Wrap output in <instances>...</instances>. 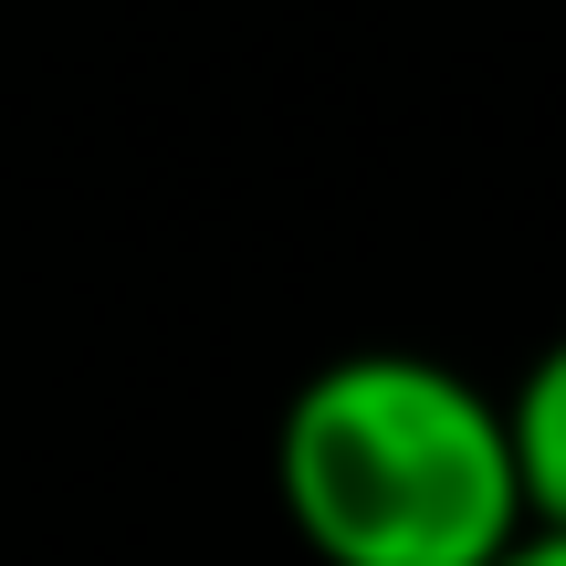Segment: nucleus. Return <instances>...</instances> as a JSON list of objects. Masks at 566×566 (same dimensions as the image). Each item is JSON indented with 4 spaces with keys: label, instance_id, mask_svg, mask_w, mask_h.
<instances>
[{
    "label": "nucleus",
    "instance_id": "obj_1",
    "mask_svg": "<svg viewBox=\"0 0 566 566\" xmlns=\"http://www.w3.org/2000/svg\"><path fill=\"white\" fill-rule=\"evenodd\" d=\"M273 493L315 566H504L535 535L504 399L420 346L325 357L273 420Z\"/></svg>",
    "mask_w": 566,
    "mask_h": 566
},
{
    "label": "nucleus",
    "instance_id": "obj_2",
    "mask_svg": "<svg viewBox=\"0 0 566 566\" xmlns=\"http://www.w3.org/2000/svg\"><path fill=\"white\" fill-rule=\"evenodd\" d=\"M504 430H514L525 525H535V535H566V336L535 346V367L504 388Z\"/></svg>",
    "mask_w": 566,
    "mask_h": 566
},
{
    "label": "nucleus",
    "instance_id": "obj_3",
    "mask_svg": "<svg viewBox=\"0 0 566 566\" xmlns=\"http://www.w3.org/2000/svg\"><path fill=\"white\" fill-rule=\"evenodd\" d=\"M504 566H566V535H525V546H514Z\"/></svg>",
    "mask_w": 566,
    "mask_h": 566
}]
</instances>
